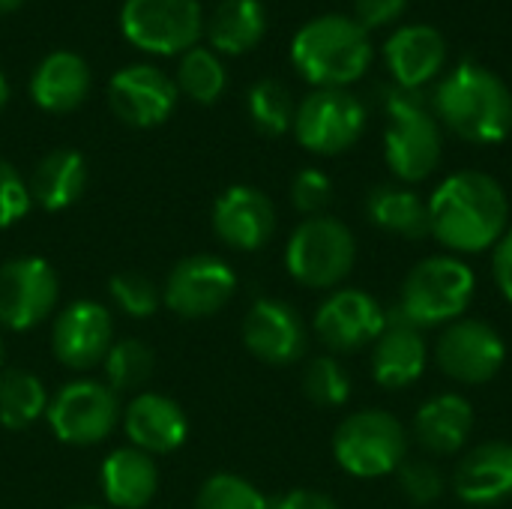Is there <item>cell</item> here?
Instances as JSON below:
<instances>
[{
    "label": "cell",
    "mask_w": 512,
    "mask_h": 509,
    "mask_svg": "<svg viewBox=\"0 0 512 509\" xmlns=\"http://www.w3.org/2000/svg\"><path fill=\"white\" fill-rule=\"evenodd\" d=\"M441 126L423 102L420 90H387V132L384 159L402 183L426 180L441 162Z\"/></svg>",
    "instance_id": "4"
},
{
    "label": "cell",
    "mask_w": 512,
    "mask_h": 509,
    "mask_svg": "<svg viewBox=\"0 0 512 509\" xmlns=\"http://www.w3.org/2000/svg\"><path fill=\"white\" fill-rule=\"evenodd\" d=\"M246 102H249V117H252V123H255V129L261 135L279 138L288 129H294L297 105H294L291 90L282 81H276V78L255 81Z\"/></svg>",
    "instance_id": "31"
},
{
    "label": "cell",
    "mask_w": 512,
    "mask_h": 509,
    "mask_svg": "<svg viewBox=\"0 0 512 509\" xmlns=\"http://www.w3.org/2000/svg\"><path fill=\"white\" fill-rule=\"evenodd\" d=\"M384 327H387V312L381 309V303L357 288L333 291L315 312L318 339L339 354H351L378 342Z\"/></svg>",
    "instance_id": "16"
},
{
    "label": "cell",
    "mask_w": 512,
    "mask_h": 509,
    "mask_svg": "<svg viewBox=\"0 0 512 509\" xmlns=\"http://www.w3.org/2000/svg\"><path fill=\"white\" fill-rule=\"evenodd\" d=\"M90 93V66L75 51H51L30 78L33 102L48 114L75 111Z\"/></svg>",
    "instance_id": "24"
},
{
    "label": "cell",
    "mask_w": 512,
    "mask_h": 509,
    "mask_svg": "<svg viewBox=\"0 0 512 509\" xmlns=\"http://www.w3.org/2000/svg\"><path fill=\"white\" fill-rule=\"evenodd\" d=\"M303 393L318 408H342L351 399V378L336 357H318L303 372Z\"/></svg>",
    "instance_id": "35"
},
{
    "label": "cell",
    "mask_w": 512,
    "mask_h": 509,
    "mask_svg": "<svg viewBox=\"0 0 512 509\" xmlns=\"http://www.w3.org/2000/svg\"><path fill=\"white\" fill-rule=\"evenodd\" d=\"M477 291L474 270L450 255H435L420 261L405 285L399 300V318H405L411 327H441L459 321Z\"/></svg>",
    "instance_id": "5"
},
{
    "label": "cell",
    "mask_w": 512,
    "mask_h": 509,
    "mask_svg": "<svg viewBox=\"0 0 512 509\" xmlns=\"http://www.w3.org/2000/svg\"><path fill=\"white\" fill-rule=\"evenodd\" d=\"M399 483L402 492L420 507H429L444 495V477L432 462H405L399 468Z\"/></svg>",
    "instance_id": "38"
},
{
    "label": "cell",
    "mask_w": 512,
    "mask_h": 509,
    "mask_svg": "<svg viewBox=\"0 0 512 509\" xmlns=\"http://www.w3.org/2000/svg\"><path fill=\"white\" fill-rule=\"evenodd\" d=\"M435 114L471 144H498L512 132V93L492 69L462 60L435 90Z\"/></svg>",
    "instance_id": "2"
},
{
    "label": "cell",
    "mask_w": 512,
    "mask_h": 509,
    "mask_svg": "<svg viewBox=\"0 0 512 509\" xmlns=\"http://www.w3.org/2000/svg\"><path fill=\"white\" fill-rule=\"evenodd\" d=\"M24 0H0V12H12V9H18Z\"/></svg>",
    "instance_id": "43"
},
{
    "label": "cell",
    "mask_w": 512,
    "mask_h": 509,
    "mask_svg": "<svg viewBox=\"0 0 512 509\" xmlns=\"http://www.w3.org/2000/svg\"><path fill=\"white\" fill-rule=\"evenodd\" d=\"M123 36L147 54H186L204 33L198 0H123Z\"/></svg>",
    "instance_id": "8"
},
{
    "label": "cell",
    "mask_w": 512,
    "mask_h": 509,
    "mask_svg": "<svg viewBox=\"0 0 512 509\" xmlns=\"http://www.w3.org/2000/svg\"><path fill=\"white\" fill-rule=\"evenodd\" d=\"M195 509H273V501L240 474H213L198 489Z\"/></svg>",
    "instance_id": "33"
},
{
    "label": "cell",
    "mask_w": 512,
    "mask_h": 509,
    "mask_svg": "<svg viewBox=\"0 0 512 509\" xmlns=\"http://www.w3.org/2000/svg\"><path fill=\"white\" fill-rule=\"evenodd\" d=\"M216 237L237 252H258L276 231V207L255 186H231L213 204Z\"/></svg>",
    "instance_id": "18"
},
{
    "label": "cell",
    "mask_w": 512,
    "mask_h": 509,
    "mask_svg": "<svg viewBox=\"0 0 512 509\" xmlns=\"http://www.w3.org/2000/svg\"><path fill=\"white\" fill-rule=\"evenodd\" d=\"M177 84L150 63H132L111 75L108 105L111 111L135 129H153L165 123L177 105Z\"/></svg>",
    "instance_id": "14"
},
{
    "label": "cell",
    "mask_w": 512,
    "mask_h": 509,
    "mask_svg": "<svg viewBox=\"0 0 512 509\" xmlns=\"http://www.w3.org/2000/svg\"><path fill=\"white\" fill-rule=\"evenodd\" d=\"M426 342L405 318H390L372 351V378L384 390H405L426 372Z\"/></svg>",
    "instance_id": "22"
},
{
    "label": "cell",
    "mask_w": 512,
    "mask_h": 509,
    "mask_svg": "<svg viewBox=\"0 0 512 509\" xmlns=\"http://www.w3.org/2000/svg\"><path fill=\"white\" fill-rule=\"evenodd\" d=\"M0 363H3V339H0Z\"/></svg>",
    "instance_id": "45"
},
{
    "label": "cell",
    "mask_w": 512,
    "mask_h": 509,
    "mask_svg": "<svg viewBox=\"0 0 512 509\" xmlns=\"http://www.w3.org/2000/svg\"><path fill=\"white\" fill-rule=\"evenodd\" d=\"M210 45L222 54H246L267 33V9L261 0H222L204 21Z\"/></svg>",
    "instance_id": "27"
},
{
    "label": "cell",
    "mask_w": 512,
    "mask_h": 509,
    "mask_svg": "<svg viewBox=\"0 0 512 509\" xmlns=\"http://www.w3.org/2000/svg\"><path fill=\"white\" fill-rule=\"evenodd\" d=\"M474 429V408L459 393L432 396L414 417L417 441L435 456H453L468 444Z\"/></svg>",
    "instance_id": "25"
},
{
    "label": "cell",
    "mask_w": 512,
    "mask_h": 509,
    "mask_svg": "<svg viewBox=\"0 0 512 509\" xmlns=\"http://www.w3.org/2000/svg\"><path fill=\"white\" fill-rule=\"evenodd\" d=\"M273 509H339V504L312 489H294L273 501Z\"/></svg>",
    "instance_id": "41"
},
{
    "label": "cell",
    "mask_w": 512,
    "mask_h": 509,
    "mask_svg": "<svg viewBox=\"0 0 512 509\" xmlns=\"http://www.w3.org/2000/svg\"><path fill=\"white\" fill-rule=\"evenodd\" d=\"M291 201L306 216H324V207L333 201V183L318 168H303L291 183Z\"/></svg>",
    "instance_id": "37"
},
{
    "label": "cell",
    "mask_w": 512,
    "mask_h": 509,
    "mask_svg": "<svg viewBox=\"0 0 512 509\" xmlns=\"http://www.w3.org/2000/svg\"><path fill=\"white\" fill-rule=\"evenodd\" d=\"M384 60L396 87L420 90L444 72L447 39L432 24H405L387 39Z\"/></svg>",
    "instance_id": "20"
},
{
    "label": "cell",
    "mask_w": 512,
    "mask_h": 509,
    "mask_svg": "<svg viewBox=\"0 0 512 509\" xmlns=\"http://www.w3.org/2000/svg\"><path fill=\"white\" fill-rule=\"evenodd\" d=\"M333 456L342 471L360 480H375L399 471L408 456L405 426L387 411H357L345 417L333 435Z\"/></svg>",
    "instance_id": "6"
},
{
    "label": "cell",
    "mask_w": 512,
    "mask_h": 509,
    "mask_svg": "<svg viewBox=\"0 0 512 509\" xmlns=\"http://www.w3.org/2000/svg\"><path fill=\"white\" fill-rule=\"evenodd\" d=\"M354 258V234L333 216L303 219L285 246V267L306 288H336L354 270Z\"/></svg>",
    "instance_id": "7"
},
{
    "label": "cell",
    "mask_w": 512,
    "mask_h": 509,
    "mask_svg": "<svg viewBox=\"0 0 512 509\" xmlns=\"http://www.w3.org/2000/svg\"><path fill=\"white\" fill-rule=\"evenodd\" d=\"M30 207H33L30 186L6 159H0V228L18 225L30 213Z\"/></svg>",
    "instance_id": "36"
},
{
    "label": "cell",
    "mask_w": 512,
    "mask_h": 509,
    "mask_svg": "<svg viewBox=\"0 0 512 509\" xmlns=\"http://www.w3.org/2000/svg\"><path fill=\"white\" fill-rule=\"evenodd\" d=\"M60 279L39 255H18L0 264V327L33 330L57 306Z\"/></svg>",
    "instance_id": "12"
},
{
    "label": "cell",
    "mask_w": 512,
    "mask_h": 509,
    "mask_svg": "<svg viewBox=\"0 0 512 509\" xmlns=\"http://www.w3.org/2000/svg\"><path fill=\"white\" fill-rule=\"evenodd\" d=\"M405 9H408V0H354L357 24H363L366 30L393 24Z\"/></svg>",
    "instance_id": "39"
},
{
    "label": "cell",
    "mask_w": 512,
    "mask_h": 509,
    "mask_svg": "<svg viewBox=\"0 0 512 509\" xmlns=\"http://www.w3.org/2000/svg\"><path fill=\"white\" fill-rule=\"evenodd\" d=\"M108 294H111L114 306L135 321L153 318L162 306V288H156L153 279H147L144 273H135V270L114 273L108 279Z\"/></svg>",
    "instance_id": "34"
},
{
    "label": "cell",
    "mask_w": 512,
    "mask_h": 509,
    "mask_svg": "<svg viewBox=\"0 0 512 509\" xmlns=\"http://www.w3.org/2000/svg\"><path fill=\"white\" fill-rule=\"evenodd\" d=\"M243 342L267 366H291L306 354V324L285 300L261 297L243 318Z\"/></svg>",
    "instance_id": "17"
},
{
    "label": "cell",
    "mask_w": 512,
    "mask_h": 509,
    "mask_svg": "<svg viewBox=\"0 0 512 509\" xmlns=\"http://www.w3.org/2000/svg\"><path fill=\"white\" fill-rule=\"evenodd\" d=\"M45 420L57 441L69 447H93L117 429L120 402L102 381H69L51 396Z\"/></svg>",
    "instance_id": "9"
},
{
    "label": "cell",
    "mask_w": 512,
    "mask_h": 509,
    "mask_svg": "<svg viewBox=\"0 0 512 509\" xmlns=\"http://www.w3.org/2000/svg\"><path fill=\"white\" fill-rule=\"evenodd\" d=\"M114 345V318L96 300L69 303L51 327V351L60 366L87 372L99 366Z\"/></svg>",
    "instance_id": "15"
},
{
    "label": "cell",
    "mask_w": 512,
    "mask_h": 509,
    "mask_svg": "<svg viewBox=\"0 0 512 509\" xmlns=\"http://www.w3.org/2000/svg\"><path fill=\"white\" fill-rule=\"evenodd\" d=\"M72 509H102V507H90V504H81V507H72Z\"/></svg>",
    "instance_id": "44"
},
{
    "label": "cell",
    "mask_w": 512,
    "mask_h": 509,
    "mask_svg": "<svg viewBox=\"0 0 512 509\" xmlns=\"http://www.w3.org/2000/svg\"><path fill=\"white\" fill-rule=\"evenodd\" d=\"M369 219L387 231V234H399L405 240H420L429 234V210L426 201L405 186H378L369 195Z\"/></svg>",
    "instance_id": "28"
},
{
    "label": "cell",
    "mask_w": 512,
    "mask_h": 509,
    "mask_svg": "<svg viewBox=\"0 0 512 509\" xmlns=\"http://www.w3.org/2000/svg\"><path fill=\"white\" fill-rule=\"evenodd\" d=\"M6 102H9V81H6V75L0 72V111H3Z\"/></svg>",
    "instance_id": "42"
},
{
    "label": "cell",
    "mask_w": 512,
    "mask_h": 509,
    "mask_svg": "<svg viewBox=\"0 0 512 509\" xmlns=\"http://www.w3.org/2000/svg\"><path fill=\"white\" fill-rule=\"evenodd\" d=\"M237 294V273L216 255H189L177 261L162 285V303L186 321L210 318Z\"/></svg>",
    "instance_id": "11"
},
{
    "label": "cell",
    "mask_w": 512,
    "mask_h": 509,
    "mask_svg": "<svg viewBox=\"0 0 512 509\" xmlns=\"http://www.w3.org/2000/svg\"><path fill=\"white\" fill-rule=\"evenodd\" d=\"M102 366H105V384L120 396L150 381L156 369V357H153V348L144 345L141 339H120L108 348Z\"/></svg>",
    "instance_id": "32"
},
{
    "label": "cell",
    "mask_w": 512,
    "mask_h": 509,
    "mask_svg": "<svg viewBox=\"0 0 512 509\" xmlns=\"http://www.w3.org/2000/svg\"><path fill=\"white\" fill-rule=\"evenodd\" d=\"M48 390L45 384L27 369H6L0 372V426L9 432H24L48 411Z\"/></svg>",
    "instance_id": "29"
},
{
    "label": "cell",
    "mask_w": 512,
    "mask_h": 509,
    "mask_svg": "<svg viewBox=\"0 0 512 509\" xmlns=\"http://www.w3.org/2000/svg\"><path fill=\"white\" fill-rule=\"evenodd\" d=\"M492 270H495V282L498 291L504 294V300L512 306V228L498 240L495 246V258H492Z\"/></svg>",
    "instance_id": "40"
},
{
    "label": "cell",
    "mask_w": 512,
    "mask_h": 509,
    "mask_svg": "<svg viewBox=\"0 0 512 509\" xmlns=\"http://www.w3.org/2000/svg\"><path fill=\"white\" fill-rule=\"evenodd\" d=\"M429 234L453 252L477 255L507 234L510 204L507 192L492 174L459 171L450 174L426 201Z\"/></svg>",
    "instance_id": "1"
},
{
    "label": "cell",
    "mask_w": 512,
    "mask_h": 509,
    "mask_svg": "<svg viewBox=\"0 0 512 509\" xmlns=\"http://www.w3.org/2000/svg\"><path fill=\"white\" fill-rule=\"evenodd\" d=\"M456 495L471 507H492L512 495V444L492 441L474 447L456 468Z\"/></svg>",
    "instance_id": "21"
},
{
    "label": "cell",
    "mask_w": 512,
    "mask_h": 509,
    "mask_svg": "<svg viewBox=\"0 0 512 509\" xmlns=\"http://www.w3.org/2000/svg\"><path fill=\"white\" fill-rule=\"evenodd\" d=\"M291 63L315 87H348L372 63L369 30L339 12L318 15L294 33Z\"/></svg>",
    "instance_id": "3"
},
{
    "label": "cell",
    "mask_w": 512,
    "mask_h": 509,
    "mask_svg": "<svg viewBox=\"0 0 512 509\" xmlns=\"http://www.w3.org/2000/svg\"><path fill=\"white\" fill-rule=\"evenodd\" d=\"M177 90L186 93L189 99L201 102V105H213L222 93H225V84H228V72H225V63L219 60L216 51L210 48H189L183 57H180V66H177Z\"/></svg>",
    "instance_id": "30"
},
{
    "label": "cell",
    "mask_w": 512,
    "mask_h": 509,
    "mask_svg": "<svg viewBox=\"0 0 512 509\" xmlns=\"http://www.w3.org/2000/svg\"><path fill=\"white\" fill-rule=\"evenodd\" d=\"M435 363L459 384H489L507 363V345L495 327L474 318H459L441 333Z\"/></svg>",
    "instance_id": "13"
},
{
    "label": "cell",
    "mask_w": 512,
    "mask_h": 509,
    "mask_svg": "<svg viewBox=\"0 0 512 509\" xmlns=\"http://www.w3.org/2000/svg\"><path fill=\"white\" fill-rule=\"evenodd\" d=\"M99 489L114 509H144L159 489V468L153 456L117 447L99 465Z\"/></svg>",
    "instance_id": "23"
},
{
    "label": "cell",
    "mask_w": 512,
    "mask_h": 509,
    "mask_svg": "<svg viewBox=\"0 0 512 509\" xmlns=\"http://www.w3.org/2000/svg\"><path fill=\"white\" fill-rule=\"evenodd\" d=\"M366 129L363 102L345 87H318L312 90L294 114L297 141L318 156L345 153L360 141Z\"/></svg>",
    "instance_id": "10"
},
{
    "label": "cell",
    "mask_w": 512,
    "mask_h": 509,
    "mask_svg": "<svg viewBox=\"0 0 512 509\" xmlns=\"http://www.w3.org/2000/svg\"><path fill=\"white\" fill-rule=\"evenodd\" d=\"M30 198L48 213L72 207L87 189V162L78 150L57 147L45 153L30 174Z\"/></svg>",
    "instance_id": "26"
},
{
    "label": "cell",
    "mask_w": 512,
    "mask_h": 509,
    "mask_svg": "<svg viewBox=\"0 0 512 509\" xmlns=\"http://www.w3.org/2000/svg\"><path fill=\"white\" fill-rule=\"evenodd\" d=\"M123 432L129 447L147 456H168L189 438L186 411L162 393H138L123 411Z\"/></svg>",
    "instance_id": "19"
}]
</instances>
